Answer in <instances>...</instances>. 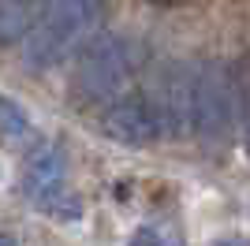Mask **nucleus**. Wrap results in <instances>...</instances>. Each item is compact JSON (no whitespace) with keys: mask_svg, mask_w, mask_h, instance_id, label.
<instances>
[{"mask_svg":"<svg viewBox=\"0 0 250 246\" xmlns=\"http://www.w3.org/2000/svg\"><path fill=\"white\" fill-rule=\"evenodd\" d=\"M239 120V82L224 63L187 71V131L202 142H224Z\"/></svg>","mask_w":250,"mask_h":246,"instance_id":"7ed1b4c3","label":"nucleus"},{"mask_svg":"<svg viewBox=\"0 0 250 246\" xmlns=\"http://www.w3.org/2000/svg\"><path fill=\"white\" fill-rule=\"evenodd\" d=\"M247 149H250V116H247Z\"/></svg>","mask_w":250,"mask_h":246,"instance_id":"9d476101","label":"nucleus"},{"mask_svg":"<svg viewBox=\"0 0 250 246\" xmlns=\"http://www.w3.org/2000/svg\"><path fill=\"white\" fill-rule=\"evenodd\" d=\"M45 0H0V45L22 41L34 30Z\"/></svg>","mask_w":250,"mask_h":246,"instance_id":"39448f33","label":"nucleus"},{"mask_svg":"<svg viewBox=\"0 0 250 246\" xmlns=\"http://www.w3.org/2000/svg\"><path fill=\"white\" fill-rule=\"evenodd\" d=\"M108 0H45L34 30L22 38V60L26 67H56L67 56L83 52L101 22Z\"/></svg>","mask_w":250,"mask_h":246,"instance_id":"f257e3e1","label":"nucleus"},{"mask_svg":"<svg viewBox=\"0 0 250 246\" xmlns=\"http://www.w3.org/2000/svg\"><path fill=\"white\" fill-rule=\"evenodd\" d=\"M22 194L30 205H38L42 213L56 216V220H79L83 216V205H79L75 190H67V161L56 145H38L26 157Z\"/></svg>","mask_w":250,"mask_h":246,"instance_id":"20e7f679","label":"nucleus"},{"mask_svg":"<svg viewBox=\"0 0 250 246\" xmlns=\"http://www.w3.org/2000/svg\"><path fill=\"white\" fill-rule=\"evenodd\" d=\"M146 52L124 34H97L75 63V97L90 108H108L120 93L131 90Z\"/></svg>","mask_w":250,"mask_h":246,"instance_id":"f03ea898","label":"nucleus"},{"mask_svg":"<svg viewBox=\"0 0 250 246\" xmlns=\"http://www.w3.org/2000/svg\"><path fill=\"white\" fill-rule=\"evenodd\" d=\"M0 138H8V142H30L34 138V127L26 120V112L8 97H0Z\"/></svg>","mask_w":250,"mask_h":246,"instance_id":"423d86ee","label":"nucleus"},{"mask_svg":"<svg viewBox=\"0 0 250 246\" xmlns=\"http://www.w3.org/2000/svg\"><path fill=\"white\" fill-rule=\"evenodd\" d=\"M213 246H250L247 239H220V243H213Z\"/></svg>","mask_w":250,"mask_h":246,"instance_id":"6e6552de","label":"nucleus"},{"mask_svg":"<svg viewBox=\"0 0 250 246\" xmlns=\"http://www.w3.org/2000/svg\"><path fill=\"white\" fill-rule=\"evenodd\" d=\"M0 246H19V243H15L11 235H0Z\"/></svg>","mask_w":250,"mask_h":246,"instance_id":"1a4fd4ad","label":"nucleus"},{"mask_svg":"<svg viewBox=\"0 0 250 246\" xmlns=\"http://www.w3.org/2000/svg\"><path fill=\"white\" fill-rule=\"evenodd\" d=\"M127 246H183V239L172 235V231H165V227L146 224V227H138L135 235H131V243H127Z\"/></svg>","mask_w":250,"mask_h":246,"instance_id":"0eeeda50","label":"nucleus"}]
</instances>
